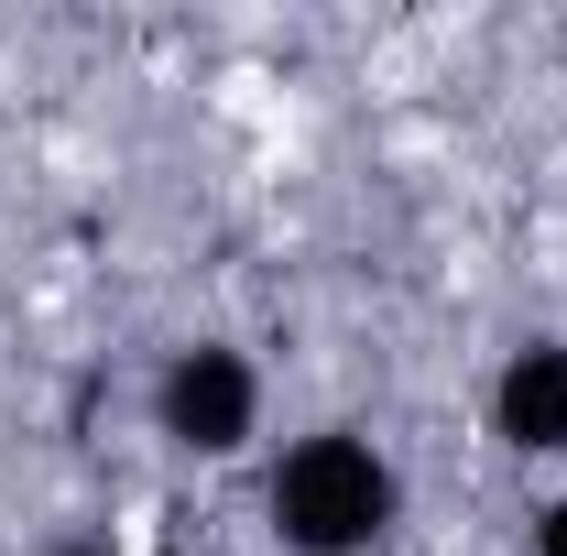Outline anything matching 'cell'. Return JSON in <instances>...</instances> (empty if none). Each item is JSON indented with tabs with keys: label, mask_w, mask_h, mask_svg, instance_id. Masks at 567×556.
Segmentation results:
<instances>
[{
	"label": "cell",
	"mask_w": 567,
	"mask_h": 556,
	"mask_svg": "<svg viewBox=\"0 0 567 556\" xmlns=\"http://www.w3.org/2000/svg\"><path fill=\"white\" fill-rule=\"evenodd\" d=\"M262 513H274L284 556H371L382 535H393V513H404V481H393V459H382L371 436L317 425V436H295V447L274 459Z\"/></svg>",
	"instance_id": "cell-1"
},
{
	"label": "cell",
	"mask_w": 567,
	"mask_h": 556,
	"mask_svg": "<svg viewBox=\"0 0 567 556\" xmlns=\"http://www.w3.org/2000/svg\"><path fill=\"white\" fill-rule=\"evenodd\" d=\"M153 425H164V447H186V459H240V447L262 436V371L229 339L175 349L164 382H153Z\"/></svg>",
	"instance_id": "cell-2"
},
{
	"label": "cell",
	"mask_w": 567,
	"mask_h": 556,
	"mask_svg": "<svg viewBox=\"0 0 567 556\" xmlns=\"http://www.w3.org/2000/svg\"><path fill=\"white\" fill-rule=\"evenodd\" d=\"M492 436L513 459H567V339H524L492 382Z\"/></svg>",
	"instance_id": "cell-3"
},
{
	"label": "cell",
	"mask_w": 567,
	"mask_h": 556,
	"mask_svg": "<svg viewBox=\"0 0 567 556\" xmlns=\"http://www.w3.org/2000/svg\"><path fill=\"white\" fill-rule=\"evenodd\" d=\"M535 556H567V491L546 502V513H535Z\"/></svg>",
	"instance_id": "cell-4"
}]
</instances>
